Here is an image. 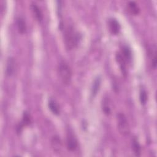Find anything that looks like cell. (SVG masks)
Listing matches in <instances>:
<instances>
[{"mask_svg":"<svg viewBox=\"0 0 157 157\" xmlns=\"http://www.w3.org/2000/svg\"><path fill=\"white\" fill-rule=\"evenodd\" d=\"M78 39V34L74 30V28L72 26H69L66 29L64 34V41L67 49H73L77 45Z\"/></svg>","mask_w":157,"mask_h":157,"instance_id":"cell-1","label":"cell"},{"mask_svg":"<svg viewBox=\"0 0 157 157\" xmlns=\"http://www.w3.org/2000/svg\"><path fill=\"white\" fill-rule=\"evenodd\" d=\"M58 72L63 83L67 85L70 83L72 77V72L70 67L64 61H61L58 66Z\"/></svg>","mask_w":157,"mask_h":157,"instance_id":"cell-2","label":"cell"},{"mask_svg":"<svg viewBox=\"0 0 157 157\" xmlns=\"http://www.w3.org/2000/svg\"><path fill=\"white\" fill-rule=\"evenodd\" d=\"M117 123L118 131L121 135L125 136L129 134V125L126 116L123 113H119L117 114Z\"/></svg>","mask_w":157,"mask_h":157,"instance_id":"cell-3","label":"cell"},{"mask_svg":"<svg viewBox=\"0 0 157 157\" xmlns=\"http://www.w3.org/2000/svg\"><path fill=\"white\" fill-rule=\"evenodd\" d=\"M66 144L68 150L75 151L78 147V142L72 131L68 129L66 134Z\"/></svg>","mask_w":157,"mask_h":157,"instance_id":"cell-4","label":"cell"},{"mask_svg":"<svg viewBox=\"0 0 157 157\" xmlns=\"http://www.w3.org/2000/svg\"><path fill=\"white\" fill-rule=\"evenodd\" d=\"M109 30L113 34H117L119 33L120 26L119 23L115 19H110L109 21Z\"/></svg>","mask_w":157,"mask_h":157,"instance_id":"cell-5","label":"cell"},{"mask_svg":"<svg viewBox=\"0 0 157 157\" xmlns=\"http://www.w3.org/2000/svg\"><path fill=\"white\" fill-rule=\"evenodd\" d=\"M15 71V61L12 57L9 58L6 65V73L9 76H11Z\"/></svg>","mask_w":157,"mask_h":157,"instance_id":"cell-6","label":"cell"},{"mask_svg":"<svg viewBox=\"0 0 157 157\" xmlns=\"http://www.w3.org/2000/svg\"><path fill=\"white\" fill-rule=\"evenodd\" d=\"M31 8L33 14L34 15L36 18L37 19V20H38L39 21H41L43 18V15H42V13L40 9V8L35 3L31 4Z\"/></svg>","mask_w":157,"mask_h":157,"instance_id":"cell-7","label":"cell"},{"mask_svg":"<svg viewBox=\"0 0 157 157\" xmlns=\"http://www.w3.org/2000/svg\"><path fill=\"white\" fill-rule=\"evenodd\" d=\"M52 146L55 152H59L61 149V142L58 136H55L52 139Z\"/></svg>","mask_w":157,"mask_h":157,"instance_id":"cell-8","label":"cell"},{"mask_svg":"<svg viewBox=\"0 0 157 157\" xmlns=\"http://www.w3.org/2000/svg\"><path fill=\"white\" fill-rule=\"evenodd\" d=\"M128 9L131 14L134 15H137L140 11V9L138 5L134 1H129L128 2Z\"/></svg>","mask_w":157,"mask_h":157,"instance_id":"cell-9","label":"cell"},{"mask_svg":"<svg viewBox=\"0 0 157 157\" xmlns=\"http://www.w3.org/2000/svg\"><path fill=\"white\" fill-rule=\"evenodd\" d=\"M48 107L52 112L55 115H59V107L56 102V101L52 99H50L48 101Z\"/></svg>","mask_w":157,"mask_h":157,"instance_id":"cell-10","label":"cell"},{"mask_svg":"<svg viewBox=\"0 0 157 157\" xmlns=\"http://www.w3.org/2000/svg\"><path fill=\"white\" fill-rule=\"evenodd\" d=\"M17 26L18 32L21 34H23L26 29V23L21 18H18L17 19Z\"/></svg>","mask_w":157,"mask_h":157,"instance_id":"cell-11","label":"cell"},{"mask_svg":"<svg viewBox=\"0 0 157 157\" xmlns=\"http://www.w3.org/2000/svg\"><path fill=\"white\" fill-rule=\"evenodd\" d=\"M116 58H117V60L118 63H119V65L122 71V72L124 74H126V61L124 59V58H123V56L120 53H118L117 54Z\"/></svg>","mask_w":157,"mask_h":157,"instance_id":"cell-12","label":"cell"},{"mask_svg":"<svg viewBox=\"0 0 157 157\" xmlns=\"http://www.w3.org/2000/svg\"><path fill=\"white\" fill-rule=\"evenodd\" d=\"M120 53L122 55L124 59L126 61V62H127V61L128 62L131 60V52L130 50L128 48V47H126V46L123 47V48L121 49V52Z\"/></svg>","mask_w":157,"mask_h":157,"instance_id":"cell-13","label":"cell"},{"mask_svg":"<svg viewBox=\"0 0 157 157\" xmlns=\"http://www.w3.org/2000/svg\"><path fill=\"white\" fill-rule=\"evenodd\" d=\"M149 54L150 56V59H151V63L152 65V67L155 69L156 66V51L155 47H153L152 48H150L149 51Z\"/></svg>","mask_w":157,"mask_h":157,"instance_id":"cell-14","label":"cell"},{"mask_svg":"<svg viewBox=\"0 0 157 157\" xmlns=\"http://www.w3.org/2000/svg\"><path fill=\"white\" fill-rule=\"evenodd\" d=\"M132 147L134 153L136 156H140V146L136 138H134L132 141Z\"/></svg>","mask_w":157,"mask_h":157,"instance_id":"cell-15","label":"cell"},{"mask_svg":"<svg viewBox=\"0 0 157 157\" xmlns=\"http://www.w3.org/2000/svg\"><path fill=\"white\" fill-rule=\"evenodd\" d=\"M100 84H101V78L99 77L96 78L93 84V87H92V95L93 96H95L96 94H97L99 89V86H100Z\"/></svg>","mask_w":157,"mask_h":157,"instance_id":"cell-16","label":"cell"},{"mask_svg":"<svg viewBox=\"0 0 157 157\" xmlns=\"http://www.w3.org/2000/svg\"><path fill=\"white\" fill-rule=\"evenodd\" d=\"M139 99L140 101V103L142 105H145L147 101V92L144 89H141L140 91L139 94Z\"/></svg>","mask_w":157,"mask_h":157,"instance_id":"cell-17","label":"cell"},{"mask_svg":"<svg viewBox=\"0 0 157 157\" xmlns=\"http://www.w3.org/2000/svg\"><path fill=\"white\" fill-rule=\"evenodd\" d=\"M108 103V101L106 99H104L103 103V111L107 115H109L110 113V108Z\"/></svg>","mask_w":157,"mask_h":157,"instance_id":"cell-18","label":"cell"},{"mask_svg":"<svg viewBox=\"0 0 157 157\" xmlns=\"http://www.w3.org/2000/svg\"><path fill=\"white\" fill-rule=\"evenodd\" d=\"M23 122L26 124H28L30 123V118H29V115H28V113L27 112L24 113V115H23Z\"/></svg>","mask_w":157,"mask_h":157,"instance_id":"cell-19","label":"cell"}]
</instances>
